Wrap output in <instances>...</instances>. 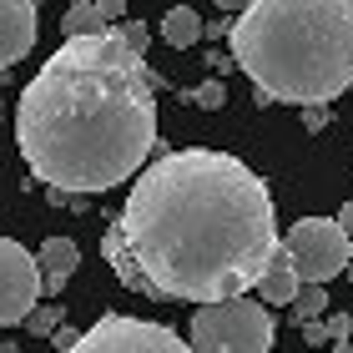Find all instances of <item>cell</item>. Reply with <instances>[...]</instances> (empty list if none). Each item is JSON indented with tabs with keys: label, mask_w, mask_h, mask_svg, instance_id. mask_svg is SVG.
Segmentation results:
<instances>
[{
	"label": "cell",
	"mask_w": 353,
	"mask_h": 353,
	"mask_svg": "<svg viewBox=\"0 0 353 353\" xmlns=\"http://www.w3.org/2000/svg\"><path fill=\"white\" fill-rule=\"evenodd\" d=\"M36 263H41V288L46 293H61V288L71 283V272L81 268V248H76L71 237H46Z\"/></svg>",
	"instance_id": "9"
},
{
	"label": "cell",
	"mask_w": 353,
	"mask_h": 353,
	"mask_svg": "<svg viewBox=\"0 0 353 353\" xmlns=\"http://www.w3.org/2000/svg\"><path fill=\"white\" fill-rule=\"evenodd\" d=\"M76 339H81V333H76V328H56V339H51V343H56L61 353H66V348H76Z\"/></svg>",
	"instance_id": "20"
},
{
	"label": "cell",
	"mask_w": 353,
	"mask_h": 353,
	"mask_svg": "<svg viewBox=\"0 0 353 353\" xmlns=\"http://www.w3.org/2000/svg\"><path fill=\"white\" fill-rule=\"evenodd\" d=\"M348 283H353V263H348Z\"/></svg>",
	"instance_id": "24"
},
{
	"label": "cell",
	"mask_w": 353,
	"mask_h": 353,
	"mask_svg": "<svg viewBox=\"0 0 353 353\" xmlns=\"http://www.w3.org/2000/svg\"><path fill=\"white\" fill-rule=\"evenodd\" d=\"M157 86L162 76L117 30L61 41L15 106V147L30 176L66 197L132 182L157 152Z\"/></svg>",
	"instance_id": "2"
},
{
	"label": "cell",
	"mask_w": 353,
	"mask_h": 353,
	"mask_svg": "<svg viewBox=\"0 0 353 353\" xmlns=\"http://www.w3.org/2000/svg\"><path fill=\"white\" fill-rule=\"evenodd\" d=\"M0 353H21V343H0Z\"/></svg>",
	"instance_id": "23"
},
{
	"label": "cell",
	"mask_w": 353,
	"mask_h": 353,
	"mask_svg": "<svg viewBox=\"0 0 353 353\" xmlns=\"http://www.w3.org/2000/svg\"><path fill=\"white\" fill-rule=\"evenodd\" d=\"M187 106H202V111H217V106H228V86L217 81V76H207V81H197L187 91Z\"/></svg>",
	"instance_id": "14"
},
{
	"label": "cell",
	"mask_w": 353,
	"mask_h": 353,
	"mask_svg": "<svg viewBox=\"0 0 353 353\" xmlns=\"http://www.w3.org/2000/svg\"><path fill=\"white\" fill-rule=\"evenodd\" d=\"M283 252L293 258V272L303 288H328V278L348 272L353 263V237L339 228V217H303L283 237Z\"/></svg>",
	"instance_id": "5"
},
{
	"label": "cell",
	"mask_w": 353,
	"mask_h": 353,
	"mask_svg": "<svg viewBox=\"0 0 353 353\" xmlns=\"http://www.w3.org/2000/svg\"><path fill=\"white\" fill-rule=\"evenodd\" d=\"M111 30H117V36L126 41V51H147V26H141V21H126V26H111Z\"/></svg>",
	"instance_id": "16"
},
{
	"label": "cell",
	"mask_w": 353,
	"mask_h": 353,
	"mask_svg": "<svg viewBox=\"0 0 353 353\" xmlns=\"http://www.w3.org/2000/svg\"><path fill=\"white\" fill-rule=\"evenodd\" d=\"M30 323V333H36V339H56V328H61V308H36L26 318Z\"/></svg>",
	"instance_id": "15"
},
{
	"label": "cell",
	"mask_w": 353,
	"mask_h": 353,
	"mask_svg": "<svg viewBox=\"0 0 353 353\" xmlns=\"http://www.w3.org/2000/svg\"><path fill=\"white\" fill-rule=\"evenodd\" d=\"M41 30V6L36 0H0V71L30 56Z\"/></svg>",
	"instance_id": "8"
},
{
	"label": "cell",
	"mask_w": 353,
	"mask_h": 353,
	"mask_svg": "<svg viewBox=\"0 0 353 353\" xmlns=\"http://www.w3.org/2000/svg\"><path fill=\"white\" fill-rule=\"evenodd\" d=\"M278 248L268 182L243 157L217 147L157 157L101 237V258L132 293L197 308L248 298Z\"/></svg>",
	"instance_id": "1"
},
{
	"label": "cell",
	"mask_w": 353,
	"mask_h": 353,
	"mask_svg": "<svg viewBox=\"0 0 353 353\" xmlns=\"http://www.w3.org/2000/svg\"><path fill=\"white\" fill-rule=\"evenodd\" d=\"M202 36H207V26H202V15L192 6H172L162 15V41L172 46V51H187V46H197Z\"/></svg>",
	"instance_id": "12"
},
{
	"label": "cell",
	"mask_w": 353,
	"mask_h": 353,
	"mask_svg": "<svg viewBox=\"0 0 353 353\" xmlns=\"http://www.w3.org/2000/svg\"><path fill=\"white\" fill-rule=\"evenodd\" d=\"M339 228H343V232H348V237H353V197H348V202H343V207H339Z\"/></svg>",
	"instance_id": "21"
},
{
	"label": "cell",
	"mask_w": 353,
	"mask_h": 353,
	"mask_svg": "<svg viewBox=\"0 0 353 353\" xmlns=\"http://www.w3.org/2000/svg\"><path fill=\"white\" fill-rule=\"evenodd\" d=\"M303 339H308V343H328L333 333H328V323H303Z\"/></svg>",
	"instance_id": "19"
},
{
	"label": "cell",
	"mask_w": 353,
	"mask_h": 353,
	"mask_svg": "<svg viewBox=\"0 0 353 353\" xmlns=\"http://www.w3.org/2000/svg\"><path fill=\"white\" fill-rule=\"evenodd\" d=\"M298 272H293V258L278 248V258H272V268L263 272V283H258V293H263V308H293V298H298Z\"/></svg>",
	"instance_id": "11"
},
{
	"label": "cell",
	"mask_w": 353,
	"mask_h": 353,
	"mask_svg": "<svg viewBox=\"0 0 353 353\" xmlns=\"http://www.w3.org/2000/svg\"><path fill=\"white\" fill-rule=\"evenodd\" d=\"M293 313H298V323H318L328 313V288H298Z\"/></svg>",
	"instance_id": "13"
},
{
	"label": "cell",
	"mask_w": 353,
	"mask_h": 353,
	"mask_svg": "<svg viewBox=\"0 0 353 353\" xmlns=\"http://www.w3.org/2000/svg\"><path fill=\"white\" fill-rule=\"evenodd\" d=\"M121 15H126L121 0H76V6H66L61 26H66V41L71 36H101L111 21H121Z\"/></svg>",
	"instance_id": "10"
},
{
	"label": "cell",
	"mask_w": 353,
	"mask_h": 353,
	"mask_svg": "<svg viewBox=\"0 0 353 353\" xmlns=\"http://www.w3.org/2000/svg\"><path fill=\"white\" fill-rule=\"evenodd\" d=\"M272 313L252 298L212 303L192 313V353H268L272 348Z\"/></svg>",
	"instance_id": "4"
},
{
	"label": "cell",
	"mask_w": 353,
	"mask_h": 353,
	"mask_svg": "<svg viewBox=\"0 0 353 353\" xmlns=\"http://www.w3.org/2000/svg\"><path fill=\"white\" fill-rule=\"evenodd\" d=\"M258 101L328 106L353 86V0H252L228 30Z\"/></svg>",
	"instance_id": "3"
},
{
	"label": "cell",
	"mask_w": 353,
	"mask_h": 353,
	"mask_svg": "<svg viewBox=\"0 0 353 353\" xmlns=\"http://www.w3.org/2000/svg\"><path fill=\"white\" fill-rule=\"evenodd\" d=\"M333 353H353V339L348 343H333Z\"/></svg>",
	"instance_id": "22"
},
{
	"label": "cell",
	"mask_w": 353,
	"mask_h": 353,
	"mask_svg": "<svg viewBox=\"0 0 353 353\" xmlns=\"http://www.w3.org/2000/svg\"><path fill=\"white\" fill-rule=\"evenodd\" d=\"M41 263L15 237H0V328L26 323L41 308Z\"/></svg>",
	"instance_id": "7"
},
{
	"label": "cell",
	"mask_w": 353,
	"mask_h": 353,
	"mask_svg": "<svg viewBox=\"0 0 353 353\" xmlns=\"http://www.w3.org/2000/svg\"><path fill=\"white\" fill-rule=\"evenodd\" d=\"M328 121H333V111H328V106H308V111H303V126H308V132H323Z\"/></svg>",
	"instance_id": "17"
},
{
	"label": "cell",
	"mask_w": 353,
	"mask_h": 353,
	"mask_svg": "<svg viewBox=\"0 0 353 353\" xmlns=\"http://www.w3.org/2000/svg\"><path fill=\"white\" fill-rule=\"evenodd\" d=\"M66 353H192V343L167 323H147V318H126V313H106L76 339Z\"/></svg>",
	"instance_id": "6"
},
{
	"label": "cell",
	"mask_w": 353,
	"mask_h": 353,
	"mask_svg": "<svg viewBox=\"0 0 353 353\" xmlns=\"http://www.w3.org/2000/svg\"><path fill=\"white\" fill-rule=\"evenodd\" d=\"M328 333H333V343H348V333H353V318H333V323H328Z\"/></svg>",
	"instance_id": "18"
}]
</instances>
